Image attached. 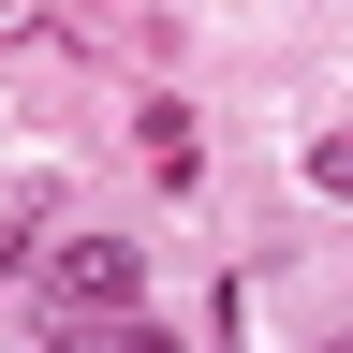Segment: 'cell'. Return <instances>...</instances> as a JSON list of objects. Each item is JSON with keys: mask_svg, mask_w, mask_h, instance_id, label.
Wrapping results in <instances>:
<instances>
[{"mask_svg": "<svg viewBox=\"0 0 353 353\" xmlns=\"http://www.w3.org/2000/svg\"><path fill=\"white\" fill-rule=\"evenodd\" d=\"M44 294H59L74 324H118V309H148V250L132 236H59L44 250Z\"/></svg>", "mask_w": 353, "mask_h": 353, "instance_id": "obj_1", "label": "cell"}, {"mask_svg": "<svg viewBox=\"0 0 353 353\" xmlns=\"http://www.w3.org/2000/svg\"><path fill=\"white\" fill-rule=\"evenodd\" d=\"M132 148H148V176H162V192H192V103H132Z\"/></svg>", "mask_w": 353, "mask_h": 353, "instance_id": "obj_2", "label": "cell"}, {"mask_svg": "<svg viewBox=\"0 0 353 353\" xmlns=\"http://www.w3.org/2000/svg\"><path fill=\"white\" fill-rule=\"evenodd\" d=\"M44 353H176V339L148 324V309H118V324H59V339H44Z\"/></svg>", "mask_w": 353, "mask_h": 353, "instance_id": "obj_3", "label": "cell"}, {"mask_svg": "<svg viewBox=\"0 0 353 353\" xmlns=\"http://www.w3.org/2000/svg\"><path fill=\"white\" fill-rule=\"evenodd\" d=\"M309 192H324V206H353V132H309Z\"/></svg>", "mask_w": 353, "mask_h": 353, "instance_id": "obj_4", "label": "cell"}, {"mask_svg": "<svg viewBox=\"0 0 353 353\" xmlns=\"http://www.w3.org/2000/svg\"><path fill=\"white\" fill-rule=\"evenodd\" d=\"M30 221H44V206H0V280L30 265Z\"/></svg>", "mask_w": 353, "mask_h": 353, "instance_id": "obj_5", "label": "cell"}, {"mask_svg": "<svg viewBox=\"0 0 353 353\" xmlns=\"http://www.w3.org/2000/svg\"><path fill=\"white\" fill-rule=\"evenodd\" d=\"M30 30H44V0H0V44H30Z\"/></svg>", "mask_w": 353, "mask_h": 353, "instance_id": "obj_6", "label": "cell"}, {"mask_svg": "<svg viewBox=\"0 0 353 353\" xmlns=\"http://www.w3.org/2000/svg\"><path fill=\"white\" fill-rule=\"evenodd\" d=\"M324 353H353V324H339V339H324Z\"/></svg>", "mask_w": 353, "mask_h": 353, "instance_id": "obj_7", "label": "cell"}]
</instances>
